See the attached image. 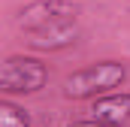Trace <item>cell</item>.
Masks as SVG:
<instances>
[{"label":"cell","instance_id":"1","mask_svg":"<svg viewBox=\"0 0 130 127\" xmlns=\"http://www.w3.org/2000/svg\"><path fill=\"white\" fill-rule=\"evenodd\" d=\"M127 79V67L121 61H97L88 64L64 79V97L67 100H94L100 94H109L121 88Z\"/></svg>","mask_w":130,"mask_h":127},{"label":"cell","instance_id":"7","mask_svg":"<svg viewBox=\"0 0 130 127\" xmlns=\"http://www.w3.org/2000/svg\"><path fill=\"white\" fill-rule=\"evenodd\" d=\"M70 127H109V124H103L97 118H79V121H70Z\"/></svg>","mask_w":130,"mask_h":127},{"label":"cell","instance_id":"6","mask_svg":"<svg viewBox=\"0 0 130 127\" xmlns=\"http://www.w3.org/2000/svg\"><path fill=\"white\" fill-rule=\"evenodd\" d=\"M0 127H30V112L24 106L0 97Z\"/></svg>","mask_w":130,"mask_h":127},{"label":"cell","instance_id":"2","mask_svg":"<svg viewBox=\"0 0 130 127\" xmlns=\"http://www.w3.org/2000/svg\"><path fill=\"white\" fill-rule=\"evenodd\" d=\"M48 85V67L33 55H9L0 61V94H39Z\"/></svg>","mask_w":130,"mask_h":127},{"label":"cell","instance_id":"4","mask_svg":"<svg viewBox=\"0 0 130 127\" xmlns=\"http://www.w3.org/2000/svg\"><path fill=\"white\" fill-rule=\"evenodd\" d=\"M27 36V45L33 52H61L76 45L79 39V21H61V24H48V27H39V30L24 33Z\"/></svg>","mask_w":130,"mask_h":127},{"label":"cell","instance_id":"5","mask_svg":"<svg viewBox=\"0 0 130 127\" xmlns=\"http://www.w3.org/2000/svg\"><path fill=\"white\" fill-rule=\"evenodd\" d=\"M91 118H97L109 127L130 124V94L127 91H109V94L94 97L91 103Z\"/></svg>","mask_w":130,"mask_h":127},{"label":"cell","instance_id":"3","mask_svg":"<svg viewBox=\"0 0 130 127\" xmlns=\"http://www.w3.org/2000/svg\"><path fill=\"white\" fill-rule=\"evenodd\" d=\"M61 21H79V3H73V0H30L15 15V24L21 33L39 30L48 24H61Z\"/></svg>","mask_w":130,"mask_h":127}]
</instances>
